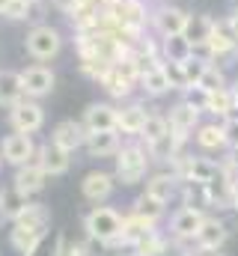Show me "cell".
Here are the masks:
<instances>
[{"instance_id":"cell-16","label":"cell","mask_w":238,"mask_h":256,"mask_svg":"<svg viewBox=\"0 0 238 256\" xmlns=\"http://www.w3.org/2000/svg\"><path fill=\"white\" fill-rule=\"evenodd\" d=\"M122 149V140H119V131H90L86 134V152L90 158H110Z\"/></svg>"},{"instance_id":"cell-34","label":"cell","mask_w":238,"mask_h":256,"mask_svg":"<svg viewBox=\"0 0 238 256\" xmlns=\"http://www.w3.org/2000/svg\"><path fill=\"white\" fill-rule=\"evenodd\" d=\"M164 68H167V78H170L173 90H188V78H184L182 63H164Z\"/></svg>"},{"instance_id":"cell-2","label":"cell","mask_w":238,"mask_h":256,"mask_svg":"<svg viewBox=\"0 0 238 256\" xmlns=\"http://www.w3.org/2000/svg\"><path fill=\"white\" fill-rule=\"evenodd\" d=\"M122 226H125V218L110 206H96L84 218L86 236L92 242H98V244H108V248H116V242L122 238Z\"/></svg>"},{"instance_id":"cell-37","label":"cell","mask_w":238,"mask_h":256,"mask_svg":"<svg viewBox=\"0 0 238 256\" xmlns=\"http://www.w3.org/2000/svg\"><path fill=\"white\" fill-rule=\"evenodd\" d=\"M51 3V9H57V12H62V15H72L84 0H48Z\"/></svg>"},{"instance_id":"cell-10","label":"cell","mask_w":238,"mask_h":256,"mask_svg":"<svg viewBox=\"0 0 238 256\" xmlns=\"http://www.w3.org/2000/svg\"><path fill=\"white\" fill-rule=\"evenodd\" d=\"M202 220H206V214H202V208H194V206H184V208H178L176 214L170 218V232L176 236V238H196V232H200V226H202Z\"/></svg>"},{"instance_id":"cell-13","label":"cell","mask_w":238,"mask_h":256,"mask_svg":"<svg viewBox=\"0 0 238 256\" xmlns=\"http://www.w3.org/2000/svg\"><path fill=\"white\" fill-rule=\"evenodd\" d=\"M119 120V108L108 104V102H92L86 110H84V126L86 131H114Z\"/></svg>"},{"instance_id":"cell-11","label":"cell","mask_w":238,"mask_h":256,"mask_svg":"<svg viewBox=\"0 0 238 256\" xmlns=\"http://www.w3.org/2000/svg\"><path fill=\"white\" fill-rule=\"evenodd\" d=\"M114 185H116V176L102 173V170H92V173H86V176H84V182H80V194H84L90 202L102 206L104 200H110Z\"/></svg>"},{"instance_id":"cell-25","label":"cell","mask_w":238,"mask_h":256,"mask_svg":"<svg viewBox=\"0 0 238 256\" xmlns=\"http://www.w3.org/2000/svg\"><path fill=\"white\" fill-rule=\"evenodd\" d=\"M140 86H143L149 96H164V92H170V90H173V84H170V78H167L164 63L155 66V68H149L146 74H140Z\"/></svg>"},{"instance_id":"cell-45","label":"cell","mask_w":238,"mask_h":256,"mask_svg":"<svg viewBox=\"0 0 238 256\" xmlns=\"http://www.w3.org/2000/svg\"><path fill=\"white\" fill-rule=\"evenodd\" d=\"M236 6H238V0H236Z\"/></svg>"},{"instance_id":"cell-9","label":"cell","mask_w":238,"mask_h":256,"mask_svg":"<svg viewBox=\"0 0 238 256\" xmlns=\"http://www.w3.org/2000/svg\"><path fill=\"white\" fill-rule=\"evenodd\" d=\"M72 152H66L62 146H57L54 140H48V143H42L39 149H36V161H39V167L48 173V176H62V173H68V167H72V158H68Z\"/></svg>"},{"instance_id":"cell-39","label":"cell","mask_w":238,"mask_h":256,"mask_svg":"<svg viewBox=\"0 0 238 256\" xmlns=\"http://www.w3.org/2000/svg\"><path fill=\"white\" fill-rule=\"evenodd\" d=\"M184 256H224L218 248H196V250H190V254H184Z\"/></svg>"},{"instance_id":"cell-33","label":"cell","mask_w":238,"mask_h":256,"mask_svg":"<svg viewBox=\"0 0 238 256\" xmlns=\"http://www.w3.org/2000/svg\"><path fill=\"white\" fill-rule=\"evenodd\" d=\"M182 68H184L188 86H196V84H200V78H202V72L208 68V63H206V60H200V57H190V60H184V63H182Z\"/></svg>"},{"instance_id":"cell-12","label":"cell","mask_w":238,"mask_h":256,"mask_svg":"<svg viewBox=\"0 0 238 256\" xmlns=\"http://www.w3.org/2000/svg\"><path fill=\"white\" fill-rule=\"evenodd\" d=\"M86 134H90V131H86L84 122H78V120H62V122L54 126L51 140H54L57 146H62L66 152H74V149L86 146Z\"/></svg>"},{"instance_id":"cell-36","label":"cell","mask_w":238,"mask_h":256,"mask_svg":"<svg viewBox=\"0 0 238 256\" xmlns=\"http://www.w3.org/2000/svg\"><path fill=\"white\" fill-rule=\"evenodd\" d=\"M224 131H226V146H238V116H226Z\"/></svg>"},{"instance_id":"cell-44","label":"cell","mask_w":238,"mask_h":256,"mask_svg":"<svg viewBox=\"0 0 238 256\" xmlns=\"http://www.w3.org/2000/svg\"><path fill=\"white\" fill-rule=\"evenodd\" d=\"M236 212H238V196H236Z\"/></svg>"},{"instance_id":"cell-8","label":"cell","mask_w":238,"mask_h":256,"mask_svg":"<svg viewBox=\"0 0 238 256\" xmlns=\"http://www.w3.org/2000/svg\"><path fill=\"white\" fill-rule=\"evenodd\" d=\"M200 114H202V110H196L190 102H178V104H173V108H170L167 122H170V134L176 137L178 143H184V140H188V134L196 128Z\"/></svg>"},{"instance_id":"cell-27","label":"cell","mask_w":238,"mask_h":256,"mask_svg":"<svg viewBox=\"0 0 238 256\" xmlns=\"http://www.w3.org/2000/svg\"><path fill=\"white\" fill-rule=\"evenodd\" d=\"M196 146L206 149V152L224 149L226 146V131H224V126H200L196 128Z\"/></svg>"},{"instance_id":"cell-15","label":"cell","mask_w":238,"mask_h":256,"mask_svg":"<svg viewBox=\"0 0 238 256\" xmlns=\"http://www.w3.org/2000/svg\"><path fill=\"white\" fill-rule=\"evenodd\" d=\"M188 12L184 9H178V6H164V9H158L155 12V30L161 33V36H182L184 33V27H188Z\"/></svg>"},{"instance_id":"cell-43","label":"cell","mask_w":238,"mask_h":256,"mask_svg":"<svg viewBox=\"0 0 238 256\" xmlns=\"http://www.w3.org/2000/svg\"><path fill=\"white\" fill-rule=\"evenodd\" d=\"M0 170H3V155H0Z\"/></svg>"},{"instance_id":"cell-21","label":"cell","mask_w":238,"mask_h":256,"mask_svg":"<svg viewBox=\"0 0 238 256\" xmlns=\"http://www.w3.org/2000/svg\"><path fill=\"white\" fill-rule=\"evenodd\" d=\"M178 179L176 173H155L149 182H146V194H152L155 200H161V202H170L178 191Z\"/></svg>"},{"instance_id":"cell-17","label":"cell","mask_w":238,"mask_h":256,"mask_svg":"<svg viewBox=\"0 0 238 256\" xmlns=\"http://www.w3.org/2000/svg\"><path fill=\"white\" fill-rule=\"evenodd\" d=\"M27 206H30V196L24 191H18L15 185L3 188V191H0V224H3V220H6V224H15V220L24 214Z\"/></svg>"},{"instance_id":"cell-4","label":"cell","mask_w":238,"mask_h":256,"mask_svg":"<svg viewBox=\"0 0 238 256\" xmlns=\"http://www.w3.org/2000/svg\"><path fill=\"white\" fill-rule=\"evenodd\" d=\"M149 161H152L149 149H143V146H122L116 152V173H114L116 182H122V185L143 182L146 170H149Z\"/></svg>"},{"instance_id":"cell-28","label":"cell","mask_w":238,"mask_h":256,"mask_svg":"<svg viewBox=\"0 0 238 256\" xmlns=\"http://www.w3.org/2000/svg\"><path fill=\"white\" fill-rule=\"evenodd\" d=\"M206 110L208 114H214V116H232V110H236V96H232V90H214V92H208V104H206Z\"/></svg>"},{"instance_id":"cell-5","label":"cell","mask_w":238,"mask_h":256,"mask_svg":"<svg viewBox=\"0 0 238 256\" xmlns=\"http://www.w3.org/2000/svg\"><path fill=\"white\" fill-rule=\"evenodd\" d=\"M9 126L12 131H24V134H36L45 126V110L36 98H21L18 104L9 108Z\"/></svg>"},{"instance_id":"cell-26","label":"cell","mask_w":238,"mask_h":256,"mask_svg":"<svg viewBox=\"0 0 238 256\" xmlns=\"http://www.w3.org/2000/svg\"><path fill=\"white\" fill-rule=\"evenodd\" d=\"M131 212H134V214H140V218H146V220H152V224H158V220L164 218V212H167V202H161V200H155L152 194L143 191L137 200H134Z\"/></svg>"},{"instance_id":"cell-41","label":"cell","mask_w":238,"mask_h":256,"mask_svg":"<svg viewBox=\"0 0 238 256\" xmlns=\"http://www.w3.org/2000/svg\"><path fill=\"white\" fill-rule=\"evenodd\" d=\"M230 24H232V30H236V36H238V12L232 15V18H230Z\"/></svg>"},{"instance_id":"cell-23","label":"cell","mask_w":238,"mask_h":256,"mask_svg":"<svg viewBox=\"0 0 238 256\" xmlns=\"http://www.w3.org/2000/svg\"><path fill=\"white\" fill-rule=\"evenodd\" d=\"M194 57V45L188 36H164V63H184Z\"/></svg>"},{"instance_id":"cell-7","label":"cell","mask_w":238,"mask_h":256,"mask_svg":"<svg viewBox=\"0 0 238 256\" xmlns=\"http://www.w3.org/2000/svg\"><path fill=\"white\" fill-rule=\"evenodd\" d=\"M21 84H24V92L27 98H45L54 92V84H57V74L48 68L45 63H33L27 68H21Z\"/></svg>"},{"instance_id":"cell-22","label":"cell","mask_w":238,"mask_h":256,"mask_svg":"<svg viewBox=\"0 0 238 256\" xmlns=\"http://www.w3.org/2000/svg\"><path fill=\"white\" fill-rule=\"evenodd\" d=\"M208 45H212L214 57H218V54H230V51H236L238 36H236V30H232V24H230V18H226V21H214V33H212Z\"/></svg>"},{"instance_id":"cell-42","label":"cell","mask_w":238,"mask_h":256,"mask_svg":"<svg viewBox=\"0 0 238 256\" xmlns=\"http://www.w3.org/2000/svg\"><path fill=\"white\" fill-rule=\"evenodd\" d=\"M6 6H9V0H0V15L6 12Z\"/></svg>"},{"instance_id":"cell-30","label":"cell","mask_w":238,"mask_h":256,"mask_svg":"<svg viewBox=\"0 0 238 256\" xmlns=\"http://www.w3.org/2000/svg\"><path fill=\"white\" fill-rule=\"evenodd\" d=\"M167 134H170L167 116H161V114H149V116H146V126H143V131H140V137L146 140V146L155 143V140H161V137H167Z\"/></svg>"},{"instance_id":"cell-35","label":"cell","mask_w":238,"mask_h":256,"mask_svg":"<svg viewBox=\"0 0 238 256\" xmlns=\"http://www.w3.org/2000/svg\"><path fill=\"white\" fill-rule=\"evenodd\" d=\"M184 102H190L196 110H206V104H208V92L202 90V86H188V98Z\"/></svg>"},{"instance_id":"cell-31","label":"cell","mask_w":238,"mask_h":256,"mask_svg":"<svg viewBox=\"0 0 238 256\" xmlns=\"http://www.w3.org/2000/svg\"><path fill=\"white\" fill-rule=\"evenodd\" d=\"M164 250H167V242H164V236H161L158 230L146 232V236L134 244V256H161Z\"/></svg>"},{"instance_id":"cell-40","label":"cell","mask_w":238,"mask_h":256,"mask_svg":"<svg viewBox=\"0 0 238 256\" xmlns=\"http://www.w3.org/2000/svg\"><path fill=\"white\" fill-rule=\"evenodd\" d=\"M232 170H238V146H232V155H230V161H226Z\"/></svg>"},{"instance_id":"cell-3","label":"cell","mask_w":238,"mask_h":256,"mask_svg":"<svg viewBox=\"0 0 238 256\" xmlns=\"http://www.w3.org/2000/svg\"><path fill=\"white\" fill-rule=\"evenodd\" d=\"M24 48H27V54H30L36 63H48V60H54L60 51H62V33H60L57 27L39 21V24H33V27L27 30Z\"/></svg>"},{"instance_id":"cell-6","label":"cell","mask_w":238,"mask_h":256,"mask_svg":"<svg viewBox=\"0 0 238 256\" xmlns=\"http://www.w3.org/2000/svg\"><path fill=\"white\" fill-rule=\"evenodd\" d=\"M36 149H39V146H36L33 137L24 134V131H12V134H6L3 143H0V155H3V161L12 164V167H21V164L36 161Z\"/></svg>"},{"instance_id":"cell-19","label":"cell","mask_w":238,"mask_h":256,"mask_svg":"<svg viewBox=\"0 0 238 256\" xmlns=\"http://www.w3.org/2000/svg\"><path fill=\"white\" fill-rule=\"evenodd\" d=\"M21 98H27L24 84H21V72L15 68H3L0 72V108H12Z\"/></svg>"},{"instance_id":"cell-14","label":"cell","mask_w":238,"mask_h":256,"mask_svg":"<svg viewBox=\"0 0 238 256\" xmlns=\"http://www.w3.org/2000/svg\"><path fill=\"white\" fill-rule=\"evenodd\" d=\"M45 182H48V173L39 167V161H30V164H21V167H15L12 185H15L18 191H24L27 196L39 194L42 188H45Z\"/></svg>"},{"instance_id":"cell-1","label":"cell","mask_w":238,"mask_h":256,"mask_svg":"<svg viewBox=\"0 0 238 256\" xmlns=\"http://www.w3.org/2000/svg\"><path fill=\"white\" fill-rule=\"evenodd\" d=\"M48 224H51V208H48L45 202H30V206L24 208V214L15 220L12 232H9L12 248L21 256L33 254L36 244L48 236Z\"/></svg>"},{"instance_id":"cell-29","label":"cell","mask_w":238,"mask_h":256,"mask_svg":"<svg viewBox=\"0 0 238 256\" xmlns=\"http://www.w3.org/2000/svg\"><path fill=\"white\" fill-rule=\"evenodd\" d=\"M102 86L108 90V96H114V98H125L131 90H134V80H128L125 74H119L116 68L110 66V72L104 74V80H102Z\"/></svg>"},{"instance_id":"cell-20","label":"cell","mask_w":238,"mask_h":256,"mask_svg":"<svg viewBox=\"0 0 238 256\" xmlns=\"http://www.w3.org/2000/svg\"><path fill=\"white\" fill-rule=\"evenodd\" d=\"M146 110L143 104H125L119 108V120H116V131L119 134H128V137H140V131L146 126Z\"/></svg>"},{"instance_id":"cell-38","label":"cell","mask_w":238,"mask_h":256,"mask_svg":"<svg viewBox=\"0 0 238 256\" xmlns=\"http://www.w3.org/2000/svg\"><path fill=\"white\" fill-rule=\"evenodd\" d=\"M66 256H90L86 244H66Z\"/></svg>"},{"instance_id":"cell-24","label":"cell","mask_w":238,"mask_h":256,"mask_svg":"<svg viewBox=\"0 0 238 256\" xmlns=\"http://www.w3.org/2000/svg\"><path fill=\"white\" fill-rule=\"evenodd\" d=\"M212 33H214V21H212L208 15H190L182 36H188L190 45H202V42L212 39Z\"/></svg>"},{"instance_id":"cell-32","label":"cell","mask_w":238,"mask_h":256,"mask_svg":"<svg viewBox=\"0 0 238 256\" xmlns=\"http://www.w3.org/2000/svg\"><path fill=\"white\" fill-rule=\"evenodd\" d=\"M196 86H202L206 92H214V90H224V86H226V78H224V72H220L218 66H208V68L202 72V78H200Z\"/></svg>"},{"instance_id":"cell-18","label":"cell","mask_w":238,"mask_h":256,"mask_svg":"<svg viewBox=\"0 0 238 256\" xmlns=\"http://www.w3.org/2000/svg\"><path fill=\"white\" fill-rule=\"evenodd\" d=\"M226 238H230L226 224H224L220 218H206L194 242H196V248H218V250H220V248L226 244Z\"/></svg>"}]
</instances>
